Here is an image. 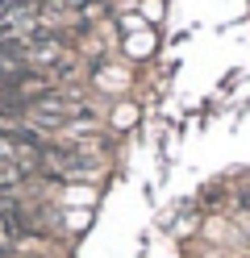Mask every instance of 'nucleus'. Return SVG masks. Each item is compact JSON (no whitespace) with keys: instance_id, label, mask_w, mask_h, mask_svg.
Returning a JSON list of instances; mask_svg holds the SVG:
<instances>
[{"instance_id":"1","label":"nucleus","mask_w":250,"mask_h":258,"mask_svg":"<svg viewBox=\"0 0 250 258\" xmlns=\"http://www.w3.org/2000/svg\"><path fill=\"white\" fill-rule=\"evenodd\" d=\"M13 208H17V204L9 200V191H0V217H9V213H13Z\"/></svg>"}]
</instances>
